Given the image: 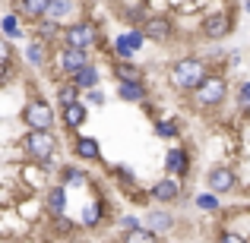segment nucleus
Returning a JSON list of instances; mask_svg holds the SVG:
<instances>
[{"label": "nucleus", "instance_id": "72a5a7b5", "mask_svg": "<svg viewBox=\"0 0 250 243\" xmlns=\"http://www.w3.org/2000/svg\"><path fill=\"white\" fill-rule=\"evenodd\" d=\"M85 98H89L92 104H98V108L104 104V92H102V89H89V92H85Z\"/></svg>", "mask_w": 250, "mask_h": 243}, {"label": "nucleus", "instance_id": "f3484780", "mask_svg": "<svg viewBox=\"0 0 250 243\" xmlns=\"http://www.w3.org/2000/svg\"><path fill=\"white\" fill-rule=\"evenodd\" d=\"M61 29H63L61 22H54V19L44 16L42 22L35 25V38H38V41H44V44H51V41H57V38H61Z\"/></svg>", "mask_w": 250, "mask_h": 243}, {"label": "nucleus", "instance_id": "c756f323", "mask_svg": "<svg viewBox=\"0 0 250 243\" xmlns=\"http://www.w3.org/2000/svg\"><path fill=\"white\" fill-rule=\"evenodd\" d=\"M98 218H102V206H89V208H85V215H83V224L92 227Z\"/></svg>", "mask_w": 250, "mask_h": 243}, {"label": "nucleus", "instance_id": "7ed1b4c3", "mask_svg": "<svg viewBox=\"0 0 250 243\" xmlns=\"http://www.w3.org/2000/svg\"><path fill=\"white\" fill-rule=\"evenodd\" d=\"M225 98H228V79L219 73H206V79L193 89V101L200 108H219Z\"/></svg>", "mask_w": 250, "mask_h": 243}, {"label": "nucleus", "instance_id": "39448f33", "mask_svg": "<svg viewBox=\"0 0 250 243\" xmlns=\"http://www.w3.org/2000/svg\"><path fill=\"white\" fill-rule=\"evenodd\" d=\"M22 123L29 130H51L54 127V108L42 98H29L22 108Z\"/></svg>", "mask_w": 250, "mask_h": 243}, {"label": "nucleus", "instance_id": "aec40b11", "mask_svg": "<svg viewBox=\"0 0 250 243\" xmlns=\"http://www.w3.org/2000/svg\"><path fill=\"white\" fill-rule=\"evenodd\" d=\"M114 76L117 82H143V70L133 67L130 60H114Z\"/></svg>", "mask_w": 250, "mask_h": 243}, {"label": "nucleus", "instance_id": "4c0bfd02", "mask_svg": "<svg viewBox=\"0 0 250 243\" xmlns=\"http://www.w3.org/2000/svg\"><path fill=\"white\" fill-rule=\"evenodd\" d=\"M247 117H250V111H247Z\"/></svg>", "mask_w": 250, "mask_h": 243}, {"label": "nucleus", "instance_id": "f03ea898", "mask_svg": "<svg viewBox=\"0 0 250 243\" xmlns=\"http://www.w3.org/2000/svg\"><path fill=\"white\" fill-rule=\"evenodd\" d=\"M61 41L67 44V48H80V51L89 54V51L102 41V29H98L95 22H70V25L61 29Z\"/></svg>", "mask_w": 250, "mask_h": 243}, {"label": "nucleus", "instance_id": "393cba45", "mask_svg": "<svg viewBox=\"0 0 250 243\" xmlns=\"http://www.w3.org/2000/svg\"><path fill=\"white\" fill-rule=\"evenodd\" d=\"M0 29H3L6 38H22V25H19V16H13V13H6L3 19H0Z\"/></svg>", "mask_w": 250, "mask_h": 243}, {"label": "nucleus", "instance_id": "5701e85b", "mask_svg": "<svg viewBox=\"0 0 250 243\" xmlns=\"http://www.w3.org/2000/svg\"><path fill=\"white\" fill-rule=\"evenodd\" d=\"M146 224H149L152 234H159V231H168V227L174 224V218H171L168 212H162V208H152V212L146 215Z\"/></svg>", "mask_w": 250, "mask_h": 243}, {"label": "nucleus", "instance_id": "4be33fe9", "mask_svg": "<svg viewBox=\"0 0 250 243\" xmlns=\"http://www.w3.org/2000/svg\"><path fill=\"white\" fill-rule=\"evenodd\" d=\"M117 98H124V101H146V85L143 82H117Z\"/></svg>", "mask_w": 250, "mask_h": 243}, {"label": "nucleus", "instance_id": "cd10ccee", "mask_svg": "<svg viewBox=\"0 0 250 243\" xmlns=\"http://www.w3.org/2000/svg\"><path fill=\"white\" fill-rule=\"evenodd\" d=\"M196 208H203V212H219V196L215 193H196Z\"/></svg>", "mask_w": 250, "mask_h": 243}, {"label": "nucleus", "instance_id": "f704fd0d", "mask_svg": "<svg viewBox=\"0 0 250 243\" xmlns=\"http://www.w3.org/2000/svg\"><path fill=\"white\" fill-rule=\"evenodd\" d=\"M13 82V63H0V85Z\"/></svg>", "mask_w": 250, "mask_h": 243}, {"label": "nucleus", "instance_id": "4468645a", "mask_svg": "<svg viewBox=\"0 0 250 243\" xmlns=\"http://www.w3.org/2000/svg\"><path fill=\"white\" fill-rule=\"evenodd\" d=\"M25 57H29V63H32L35 70H48V63H51V51H48V44L38 41V38H32V41L25 44Z\"/></svg>", "mask_w": 250, "mask_h": 243}, {"label": "nucleus", "instance_id": "a211bd4d", "mask_svg": "<svg viewBox=\"0 0 250 243\" xmlns=\"http://www.w3.org/2000/svg\"><path fill=\"white\" fill-rule=\"evenodd\" d=\"M70 82H73L76 89H85V92H89V89H95V85H98V70L92 67V63H85L83 70H76V73L70 76Z\"/></svg>", "mask_w": 250, "mask_h": 243}, {"label": "nucleus", "instance_id": "b1692460", "mask_svg": "<svg viewBox=\"0 0 250 243\" xmlns=\"http://www.w3.org/2000/svg\"><path fill=\"white\" fill-rule=\"evenodd\" d=\"M124 243H159V237H155L149 227H133V231H127L124 234Z\"/></svg>", "mask_w": 250, "mask_h": 243}, {"label": "nucleus", "instance_id": "c9c22d12", "mask_svg": "<svg viewBox=\"0 0 250 243\" xmlns=\"http://www.w3.org/2000/svg\"><path fill=\"white\" fill-rule=\"evenodd\" d=\"M219 243H247V240L241 237V234H234V231H225V234L219 237Z\"/></svg>", "mask_w": 250, "mask_h": 243}, {"label": "nucleus", "instance_id": "6e6552de", "mask_svg": "<svg viewBox=\"0 0 250 243\" xmlns=\"http://www.w3.org/2000/svg\"><path fill=\"white\" fill-rule=\"evenodd\" d=\"M143 41H146V38H143L140 29H130V32H124V35H117L114 38V54H117V60H130V57L143 48Z\"/></svg>", "mask_w": 250, "mask_h": 243}, {"label": "nucleus", "instance_id": "2f4dec72", "mask_svg": "<svg viewBox=\"0 0 250 243\" xmlns=\"http://www.w3.org/2000/svg\"><path fill=\"white\" fill-rule=\"evenodd\" d=\"M114 174H117V180H121L124 187H133V174H130V168H117Z\"/></svg>", "mask_w": 250, "mask_h": 243}, {"label": "nucleus", "instance_id": "e433bc0d", "mask_svg": "<svg viewBox=\"0 0 250 243\" xmlns=\"http://www.w3.org/2000/svg\"><path fill=\"white\" fill-rule=\"evenodd\" d=\"M121 227H124V231H133V227H140V218L127 215V218H121Z\"/></svg>", "mask_w": 250, "mask_h": 243}, {"label": "nucleus", "instance_id": "423d86ee", "mask_svg": "<svg viewBox=\"0 0 250 243\" xmlns=\"http://www.w3.org/2000/svg\"><path fill=\"white\" fill-rule=\"evenodd\" d=\"M231 29H234L231 13H212V16L203 19V35H206L209 41H222Z\"/></svg>", "mask_w": 250, "mask_h": 243}, {"label": "nucleus", "instance_id": "20e7f679", "mask_svg": "<svg viewBox=\"0 0 250 243\" xmlns=\"http://www.w3.org/2000/svg\"><path fill=\"white\" fill-rule=\"evenodd\" d=\"M57 146H61V142H57V136L51 133V130H29L25 139H22V152L35 161H51L54 152H57Z\"/></svg>", "mask_w": 250, "mask_h": 243}, {"label": "nucleus", "instance_id": "473e14b6", "mask_svg": "<svg viewBox=\"0 0 250 243\" xmlns=\"http://www.w3.org/2000/svg\"><path fill=\"white\" fill-rule=\"evenodd\" d=\"M10 60H13V48H10V41L0 38V63H10Z\"/></svg>", "mask_w": 250, "mask_h": 243}, {"label": "nucleus", "instance_id": "c85d7f7f", "mask_svg": "<svg viewBox=\"0 0 250 243\" xmlns=\"http://www.w3.org/2000/svg\"><path fill=\"white\" fill-rule=\"evenodd\" d=\"M155 133H159L162 139H174V136H177V123H174V120H159Z\"/></svg>", "mask_w": 250, "mask_h": 243}, {"label": "nucleus", "instance_id": "f257e3e1", "mask_svg": "<svg viewBox=\"0 0 250 243\" xmlns=\"http://www.w3.org/2000/svg\"><path fill=\"white\" fill-rule=\"evenodd\" d=\"M206 73H209V67L200 60V57H181V60H174V67H171L168 79H171V85H174V89L193 92L196 85L206 79Z\"/></svg>", "mask_w": 250, "mask_h": 243}, {"label": "nucleus", "instance_id": "1a4fd4ad", "mask_svg": "<svg viewBox=\"0 0 250 243\" xmlns=\"http://www.w3.org/2000/svg\"><path fill=\"white\" fill-rule=\"evenodd\" d=\"M140 32H143V38L162 44V41H168V38H171V22H168L165 16H143Z\"/></svg>", "mask_w": 250, "mask_h": 243}, {"label": "nucleus", "instance_id": "0eeeda50", "mask_svg": "<svg viewBox=\"0 0 250 243\" xmlns=\"http://www.w3.org/2000/svg\"><path fill=\"white\" fill-rule=\"evenodd\" d=\"M85 63H89V54L85 51H80V48H57V70L61 73H67V76H73L76 70H83Z\"/></svg>", "mask_w": 250, "mask_h": 243}, {"label": "nucleus", "instance_id": "412c9836", "mask_svg": "<svg viewBox=\"0 0 250 243\" xmlns=\"http://www.w3.org/2000/svg\"><path fill=\"white\" fill-rule=\"evenodd\" d=\"M73 10H76V0H51V3H48V13H44V16L63 25V19H67Z\"/></svg>", "mask_w": 250, "mask_h": 243}, {"label": "nucleus", "instance_id": "a878e982", "mask_svg": "<svg viewBox=\"0 0 250 243\" xmlns=\"http://www.w3.org/2000/svg\"><path fill=\"white\" fill-rule=\"evenodd\" d=\"M61 183H63V187H85V170H80V168H63Z\"/></svg>", "mask_w": 250, "mask_h": 243}, {"label": "nucleus", "instance_id": "bb28decb", "mask_svg": "<svg viewBox=\"0 0 250 243\" xmlns=\"http://www.w3.org/2000/svg\"><path fill=\"white\" fill-rule=\"evenodd\" d=\"M57 101H61V108H63V104H73V101H80V89H76L73 82H63L61 89H57Z\"/></svg>", "mask_w": 250, "mask_h": 243}, {"label": "nucleus", "instance_id": "7c9ffc66", "mask_svg": "<svg viewBox=\"0 0 250 243\" xmlns=\"http://www.w3.org/2000/svg\"><path fill=\"white\" fill-rule=\"evenodd\" d=\"M238 104L244 111H250V82H241L238 85Z\"/></svg>", "mask_w": 250, "mask_h": 243}, {"label": "nucleus", "instance_id": "f8f14e48", "mask_svg": "<svg viewBox=\"0 0 250 243\" xmlns=\"http://www.w3.org/2000/svg\"><path fill=\"white\" fill-rule=\"evenodd\" d=\"M165 170H168L171 177H187V170H190V155H187V149H181V146L168 149V155H165Z\"/></svg>", "mask_w": 250, "mask_h": 243}, {"label": "nucleus", "instance_id": "ddd939ff", "mask_svg": "<svg viewBox=\"0 0 250 243\" xmlns=\"http://www.w3.org/2000/svg\"><path fill=\"white\" fill-rule=\"evenodd\" d=\"M152 199L177 202V199H181V180H177V177H162L159 183H152Z\"/></svg>", "mask_w": 250, "mask_h": 243}, {"label": "nucleus", "instance_id": "dca6fc26", "mask_svg": "<svg viewBox=\"0 0 250 243\" xmlns=\"http://www.w3.org/2000/svg\"><path fill=\"white\" fill-rule=\"evenodd\" d=\"M61 120L67 130H80L85 123V104L83 101H73V104H63L61 108Z\"/></svg>", "mask_w": 250, "mask_h": 243}, {"label": "nucleus", "instance_id": "2eb2a0df", "mask_svg": "<svg viewBox=\"0 0 250 243\" xmlns=\"http://www.w3.org/2000/svg\"><path fill=\"white\" fill-rule=\"evenodd\" d=\"M73 152H76V158H83V161H98L102 158V146H98V139H92V136H76Z\"/></svg>", "mask_w": 250, "mask_h": 243}, {"label": "nucleus", "instance_id": "9b49d317", "mask_svg": "<svg viewBox=\"0 0 250 243\" xmlns=\"http://www.w3.org/2000/svg\"><path fill=\"white\" fill-rule=\"evenodd\" d=\"M48 3L51 0H13V16H22L29 22H35V19H44Z\"/></svg>", "mask_w": 250, "mask_h": 243}, {"label": "nucleus", "instance_id": "6ab92c4d", "mask_svg": "<svg viewBox=\"0 0 250 243\" xmlns=\"http://www.w3.org/2000/svg\"><path fill=\"white\" fill-rule=\"evenodd\" d=\"M44 202H48V212L54 215V218H61V215L67 212V189H63V187H51Z\"/></svg>", "mask_w": 250, "mask_h": 243}, {"label": "nucleus", "instance_id": "9d476101", "mask_svg": "<svg viewBox=\"0 0 250 243\" xmlns=\"http://www.w3.org/2000/svg\"><path fill=\"white\" fill-rule=\"evenodd\" d=\"M206 180H209V193L219 196V193H231L234 183H238V177H234L231 168H212Z\"/></svg>", "mask_w": 250, "mask_h": 243}]
</instances>
